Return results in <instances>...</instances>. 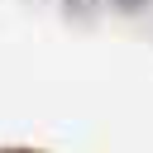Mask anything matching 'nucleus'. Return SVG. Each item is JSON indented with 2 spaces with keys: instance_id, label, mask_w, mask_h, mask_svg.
<instances>
[{
  "instance_id": "f03ea898",
  "label": "nucleus",
  "mask_w": 153,
  "mask_h": 153,
  "mask_svg": "<svg viewBox=\"0 0 153 153\" xmlns=\"http://www.w3.org/2000/svg\"><path fill=\"white\" fill-rule=\"evenodd\" d=\"M124 5H143V0H124Z\"/></svg>"
},
{
  "instance_id": "f257e3e1",
  "label": "nucleus",
  "mask_w": 153,
  "mask_h": 153,
  "mask_svg": "<svg viewBox=\"0 0 153 153\" xmlns=\"http://www.w3.org/2000/svg\"><path fill=\"white\" fill-rule=\"evenodd\" d=\"M0 153H33V148H0Z\"/></svg>"
}]
</instances>
